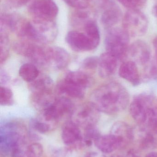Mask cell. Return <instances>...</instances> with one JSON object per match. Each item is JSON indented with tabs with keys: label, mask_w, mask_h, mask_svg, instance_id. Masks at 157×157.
Instances as JSON below:
<instances>
[{
	"label": "cell",
	"mask_w": 157,
	"mask_h": 157,
	"mask_svg": "<svg viewBox=\"0 0 157 157\" xmlns=\"http://www.w3.org/2000/svg\"><path fill=\"white\" fill-rule=\"evenodd\" d=\"M43 152V147L41 144L33 143L26 147L25 157H41Z\"/></svg>",
	"instance_id": "25"
},
{
	"label": "cell",
	"mask_w": 157,
	"mask_h": 157,
	"mask_svg": "<svg viewBox=\"0 0 157 157\" xmlns=\"http://www.w3.org/2000/svg\"><path fill=\"white\" fill-rule=\"evenodd\" d=\"M91 102L100 112L116 114L124 110L129 103L130 96L120 83L111 82L96 90L91 95Z\"/></svg>",
	"instance_id": "1"
},
{
	"label": "cell",
	"mask_w": 157,
	"mask_h": 157,
	"mask_svg": "<svg viewBox=\"0 0 157 157\" xmlns=\"http://www.w3.org/2000/svg\"><path fill=\"white\" fill-rule=\"evenodd\" d=\"M99 58L96 56L88 57L82 63V66L84 70L93 71L98 67Z\"/></svg>",
	"instance_id": "29"
},
{
	"label": "cell",
	"mask_w": 157,
	"mask_h": 157,
	"mask_svg": "<svg viewBox=\"0 0 157 157\" xmlns=\"http://www.w3.org/2000/svg\"><path fill=\"white\" fill-rule=\"evenodd\" d=\"M56 99L52 91L35 92L31 94L30 102L36 110L41 112L51 106Z\"/></svg>",
	"instance_id": "16"
},
{
	"label": "cell",
	"mask_w": 157,
	"mask_h": 157,
	"mask_svg": "<svg viewBox=\"0 0 157 157\" xmlns=\"http://www.w3.org/2000/svg\"><path fill=\"white\" fill-rule=\"evenodd\" d=\"M86 8L77 9L78 10L73 14V22L76 25H78L81 23H84L85 25L88 21L91 20V19H88L90 16V13L86 10Z\"/></svg>",
	"instance_id": "26"
},
{
	"label": "cell",
	"mask_w": 157,
	"mask_h": 157,
	"mask_svg": "<svg viewBox=\"0 0 157 157\" xmlns=\"http://www.w3.org/2000/svg\"><path fill=\"white\" fill-rule=\"evenodd\" d=\"M127 54L135 63L144 65L148 63L150 60L151 50L146 42L137 40L129 47Z\"/></svg>",
	"instance_id": "11"
},
{
	"label": "cell",
	"mask_w": 157,
	"mask_h": 157,
	"mask_svg": "<svg viewBox=\"0 0 157 157\" xmlns=\"http://www.w3.org/2000/svg\"><path fill=\"white\" fill-rule=\"evenodd\" d=\"M118 1L129 10H140L145 4L147 0H118Z\"/></svg>",
	"instance_id": "28"
},
{
	"label": "cell",
	"mask_w": 157,
	"mask_h": 157,
	"mask_svg": "<svg viewBox=\"0 0 157 157\" xmlns=\"http://www.w3.org/2000/svg\"><path fill=\"white\" fill-rule=\"evenodd\" d=\"M65 41L70 48L76 52L90 51L98 47L85 33L75 30L67 33Z\"/></svg>",
	"instance_id": "9"
},
{
	"label": "cell",
	"mask_w": 157,
	"mask_h": 157,
	"mask_svg": "<svg viewBox=\"0 0 157 157\" xmlns=\"http://www.w3.org/2000/svg\"><path fill=\"white\" fill-rule=\"evenodd\" d=\"M99 74L102 78H107L114 74L117 70L118 59L108 52L102 53L99 57Z\"/></svg>",
	"instance_id": "14"
},
{
	"label": "cell",
	"mask_w": 157,
	"mask_h": 157,
	"mask_svg": "<svg viewBox=\"0 0 157 157\" xmlns=\"http://www.w3.org/2000/svg\"><path fill=\"white\" fill-rule=\"evenodd\" d=\"M146 157H157V153L153 152V153H149Z\"/></svg>",
	"instance_id": "35"
},
{
	"label": "cell",
	"mask_w": 157,
	"mask_h": 157,
	"mask_svg": "<svg viewBox=\"0 0 157 157\" xmlns=\"http://www.w3.org/2000/svg\"><path fill=\"white\" fill-rule=\"evenodd\" d=\"M66 4L77 9L87 8L89 0H63Z\"/></svg>",
	"instance_id": "30"
},
{
	"label": "cell",
	"mask_w": 157,
	"mask_h": 157,
	"mask_svg": "<svg viewBox=\"0 0 157 157\" xmlns=\"http://www.w3.org/2000/svg\"><path fill=\"white\" fill-rule=\"evenodd\" d=\"M101 6L104 9L101 20L107 29L113 27L122 18V13L119 6L111 0H101Z\"/></svg>",
	"instance_id": "10"
},
{
	"label": "cell",
	"mask_w": 157,
	"mask_h": 157,
	"mask_svg": "<svg viewBox=\"0 0 157 157\" xmlns=\"http://www.w3.org/2000/svg\"><path fill=\"white\" fill-rule=\"evenodd\" d=\"M63 79L85 90L92 83L90 76L82 71L69 72L65 75Z\"/></svg>",
	"instance_id": "19"
},
{
	"label": "cell",
	"mask_w": 157,
	"mask_h": 157,
	"mask_svg": "<svg viewBox=\"0 0 157 157\" xmlns=\"http://www.w3.org/2000/svg\"><path fill=\"white\" fill-rule=\"evenodd\" d=\"M153 14L157 17V3L153 6Z\"/></svg>",
	"instance_id": "34"
},
{
	"label": "cell",
	"mask_w": 157,
	"mask_h": 157,
	"mask_svg": "<svg viewBox=\"0 0 157 157\" xmlns=\"http://www.w3.org/2000/svg\"><path fill=\"white\" fill-rule=\"evenodd\" d=\"M31 124L32 128L34 130L41 133L48 132L52 127L50 124L40 119L39 118L33 119L31 121Z\"/></svg>",
	"instance_id": "27"
},
{
	"label": "cell",
	"mask_w": 157,
	"mask_h": 157,
	"mask_svg": "<svg viewBox=\"0 0 157 157\" xmlns=\"http://www.w3.org/2000/svg\"><path fill=\"white\" fill-rule=\"evenodd\" d=\"M153 44H154V48L155 51V56L157 57V36L154 39Z\"/></svg>",
	"instance_id": "33"
},
{
	"label": "cell",
	"mask_w": 157,
	"mask_h": 157,
	"mask_svg": "<svg viewBox=\"0 0 157 157\" xmlns=\"http://www.w3.org/2000/svg\"><path fill=\"white\" fill-rule=\"evenodd\" d=\"M58 28L53 20L26 19L21 24L17 31L19 37L40 44H46L54 41L58 35Z\"/></svg>",
	"instance_id": "2"
},
{
	"label": "cell",
	"mask_w": 157,
	"mask_h": 157,
	"mask_svg": "<svg viewBox=\"0 0 157 157\" xmlns=\"http://www.w3.org/2000/svg\"><path fill=\"white\" fill-rule=\"evenodd\" d=\"M7 32L0 31V62H5L9 54V41Z\"/></svg>",
	"instance_id": "23"
},
{
	"label": "cell",
	"mask_w": 157,
	"mask_h": 157,
	"mask_svg": "<svg viewBox=\"0 0 157 157\" xmlns=\"http://www.w3.org/2000/svg\"><path fill=\"white\" fill-rule=\"evenodd\" d=\"M132 157H138V156H133Z\"/></svg>",
	"instance_id": "37"
},
{
	"label": "cell",
	"mask_w": 157,
	"mask_h": 157,
	"mask_svg": "<svg viewBox=\"0 0 157 157\" xmlns=\"http://www.w3.org/2000/svg\"><path fill=\"white\" fill-rule=\"evenodd\" d=\"M151 110H152L153 115L157 119V102L155 104L153 103L152 108H151Z\"/></svg>",
	"instance_id": "32"
},
{
	"label": "cell",
	"mask_w": 157,
	"mask_h": 157,
	"mask_svg": "<svg viewBox=\"0 0 157 157\" xmlns=\"http://www.w3.org/2000/svg\"><path fill=\"white\" fill-rule=\"evenodd\" d=\"M151 95L141 94L135 97L130 106V112L134 120L140 124L147 121L148 112L154 103Z\"/></svg>",
	"instance_id": "8"
},
{
	"label": "cell",
	"mask_w": 157,
	"mask_h": 157,
	"mask_svg": "<svg viewBox=\"0 0 157 157\" xmlns=\"http://www.w3.org/2000/svg\"><path fill=\"white\" fill-rule=\"evenodd\" d=\"M123 137L116 135L100 136L95 140L97 148L104 153H112L120 147L123 143Z\"/></svg>",
	"instance_id": "15"
},
{
	"label": "cell",
	"mask_w": 157,
	"mask_h": 157,
	"mask_svg": "<svg viewBox=\"0 0 157 157\" xmlns=\"http://www.w3.org/2000/svg\"><path fill=\"white\" fill-rule=\"evenodd\" d=\"M123 29L130 36H143L148 28V21L145 15L140 10L131 9L123 18Z\"/></svg>",
	"instance_id": "5"
},
{
	"label": "cell",
	"mask_w": 157,
	"mask_h": 157,
	"mask_svg": "<svg viewBox=\"0 0 157 157\" xmlns=\"http://www.w3.org/2000/svg\"><path fill=\"white\" fill-rule=\"evenodd\" d=\"M28 11L33 19L53 20L59 8L53 0H34L29 6Z\"/></svg>",
	"instance_id": "7"
},
{
	"label": "cell",
	"mask_w": 157,
	"mask_h": 157,
	"mask_svg": "<svg viewBox=\"0 0 157 157\" xmlns=\"http://www.w3.org/2000/svg\"><path fill=\"white\" fill-rule=\"evenodd\" d=\"M99 113L100 111L90 101L82 103L74 108L71 116L72 121L76 124L86 129L95 126L99 118Z\"/></svg>",
	"instance_id": "6"
},
{
	"label": "cell",
	"mask_w": 157,
	"mask_h": 157,
	"mask_svg": "<svg viewBox=\"0 0 157 157\" xmlns=\"http://www.w3.org/2000/svg\"><path fill=\"white\" fill-rule=\"evenodd\" d=\"M70 55L64 49L58 47H49L48 66L55 70L67 67L70 62Z\"/></svg>",
	"instance_id": "12"
},
{
	"label": "cell",
	"mask_w": 157,
	"mask_h": 157,
	"mask_svg": "<svg viewBox=\"0 0 157 157\" xmlns=\"http://www.w3.org/2000/svg\"><path fill=\"white\" fill-rule=\"evenodd\" d=\"M62 139L64 143L69 146L79 144L83 137L79 126L72 121L66 122L62 130Z\"/></svg>",
	"instance_id": "13"
},
{
	"label": "cell",
	"mask_w": 157,
	"mask_h": 157,
	"mask_svg": "<svg viewBox=\"0 0 157 157\" xmlns=\"http://www.w3.org/2000/svg\"><path fill=\"white\" fill-rule=\"evenodd\" d=\"M57 89L59 93L66 97L77 99H81L84 97L85 90L64 79L58 83Z\"/></svg>",
	"instance_id": "18"
},
{
	"label": "cell",
	"mask_w": 157,
	"mask_h": 157,
	"mask_svg": "<svg viewBox=\"0 0 157 157\" xmlns=\"http://www.w3.org/2000/svg\"><path fill=\"white\" fill-rule=\"evenodd\" d=\"M130 36L123 29L118 27L108 29L105 38L107 52L112 54L119 59L126 57L129 49Z\"/></svg>",
	"instance_id": "3"
},
{
	"label": "cell",
	"mask_w": 157,
	"mask_h": 157,
	"mask_svg": "<svg viewBox=\"0 0 157 157\" xmlns=\"http://www.w3.org/2000/svg\"><path fill=\"white\" fill-rule=\"evenodd\" d=\"M19 75L23 80L30 83L39 76V71L34 64L25 63L20 67Z\"/></svg>",
	"instance_id": "21"
},
{
	"label": "cell",
	"mask_w": 157,
	"mask_h": 157,
	"mask_svg": "<svg viewBox=\"0 0 157 157\" xmlns=\"http://www.w3.org/2000/svg\"><path fill=\"white\" fill-rule=\"evenodd\" d=\"M111 157H123L119 155H112Z\"/></svg>",
	"instance_id": "36"
},
{
	"label": "cell",
	"mask_w": 157,
	"mask_h": 157,
	"mask_svg": "<svg viewBox=\"0 0 157 157\" xmlns=\"http://www.w3.org/2000/svg\"><path fill=\"white\" fill-rule=\"evenodd\" d=\"M74 109L73 102L68 98H56L51 106L40 112L39 118L53 127L63 117L72 115Z\"/></svg>",
	"instance_id": "4"
},
{
	"label": "cell",
	"mask_w": 157,
	"mask_h": 157,
	"mask_svg": "<svg viewBox=\"0 0 157 157\" xmlns=\"http://www.w3.org/2000/svg\"><path fill=\"white\" fill-rule=\"evenodd\" d=\"M147 72L150 78L157 79V57L155 56L147 68Z\"/></svg>",
	"instance_id": "31"
},
{
	"label": "cell",
	"mask_w": 157,
	"mask_h": 157,
	"mask_svg": "<svg viewBox=\"0 0 157 157\" xmlns=\"http://www.w3.org/2000/svg\"><path fill=\"white\" fill-rule=\"evenodd\" d=\"M119 75L133 86L140 83V77L137 66L134 62L128 61L122 63L119 69Z\"/></svg>",
	"instance_id": "17"
},
{
	"label": "cell",
	"mask_w": 157,
	"mask_h": 157,
	"mask_svg": "<svg viewBox=\"0 0 157 157\" xmlns=\"http://www.w3.org/2000/svg\"><path fill=\"white\" fill-rule=\"evenodd\" d=\"M14 95L10 89L1 86L0 89V104L2 106H10L14 104Z\"/></svg>",
	"instance_id": "24"
},
{
	"label": "cell",
	"mask_w": 157,
	"mask_h": 157,
	"mask_svg": "<svg viewBox=\"0 0 157 157\" xmlns=\"http://www.w3.org/2000/svg\"><path fill=\"white\" fill-rule=\"evenodd\" d=\"M84 33L87 36L98 46L100 41V33L98 26L95 20H89L84 25Z\"/></svg>",
	"instance_id": "22"
},
{
	"label": "cell",
	"mask_w": 157,
	"mask_h": 157,
	"mask_svg": "<svg viewBox=\"0 0 157 157\" xmlns=\"http://www.w3.org/2000/svg\"><path fill=\"white\" fill-rule=\"evenodd\" d=\"M53 85V80L50 77L42 75L29 83V89L32 93L52 91Z\"/></svg>",
	"instance_id": "20"
}]
</instances>
